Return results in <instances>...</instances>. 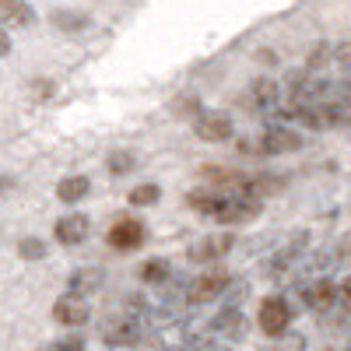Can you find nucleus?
Masks as SVG:
<instances>
[{
    "mask_svg": "<svg viewBox=\"0 0 351 351\" xmlns=\"http://www.w3.org/2000/svg\"><path fill=\"white\" fill-rule=\"evenodd\" d=\"M186 204L211 218L218 225H250L260 218L263 211V200L260 197H250V193H225V190H211V186H200V190H190L186 193Z\"/></svg>",
    "mask_w": 351,
    "mask_h": 351,
    "instance_id": "obj_1",
    "label": "nucleus"
},
{
    "mask_svg": "<svg viewBox=\"0 0 351 351\" xmlns=\"http://www.w3.org/2000/svg\"><path fill=\"white\" fill-rule=\"evenodd\" d=\"M144 319H148V306H144L137 295H127L102 319L99 334H102V341L109 348H134L144 337Z\"/></svg>",
    "mask_w": 351,
    "mask_h": 351,
    "instance_id": "obj_2",
    "label": "nucleus"
},
{
    "mask_svg": "<svg viewBox=\"0 0 351 351\" xmlns=\"http://www.w3.org/2000/svg\"><path fill=\"white\" fill-rule=\"evenodd\" d=\"M299 148H302V137L295 130L281 127V123H271L256 141L253 137H243L239 141V152L243 155H291V152H299Z\"/></svg>",
    "mask_w": 351,
    "mask_h": 351,
    "instance_id": "obj_3",
    "label": "nucleus"
},
{
    "mask_svg": "<svg viewBox=\"0 0 351 351\" xmlns=\"http://www.w3.org/2000/svg\"><path fill=\"white\" fill-rule=\"evenodd\" d=\"M256 324L267 337H281L291 324V306L285 295H267L260 302V313H256Z\"/></svg>",
    "mask_w": 351,
    "mask_h": 351,
    "instance_id": "obj_4",
    "label": "nucleus"
},
{
    "mask_svg": "<svg viewBox=\"0 0 351 351\" xmlns=\"http://www.w3.org/2000/svg\"><path fill=\"white\" fill-rule=\"evenodd\" d=\"M232 285V278L225 271H208L193 281H186V302L190 306H204V302H215L218 295H225Z\"/></svg>",
    "mask_w": 351,
    "mask_h": 351,
    "instance_id": "obj_5",
    "label": "nucleus"
},
{
    "mask_svg": "<svg viewBox=\"0 0 351 351\" xmlns=\"http://www.w3.org/2000/svg\"><path fill=\"white\" fill-rule=\"evenodd\" d=\"M243 106L260 112V116H271L278 106H281V88L271 81V77H260L246 88V95H243Z\"/></svg>",
    "mask_w": 351,
    "mask_h": 351,
    "instance_id": "obj_6",
    "label": "nucleus"
},
{
    "mask_svg": "<svg viewBox=\"0 0 351 351\" xmlns=\"http://www.w3.org/2000/svg\"><path fill=\"white\" fill-rule=\"evenodd\" d=\"M306 246H309V232H295V236H288V243L267 260V274L271 278H281V274H288L295 263L302 260V253H306Z\"/></svg>",
    "mask_w": 351,
    "mask_h": 351,
    "instance_id": "obj_7",
    "label": "nucleus"
},
{
    "mask_svg": "<svg viewBox=\"0 0 351 351\" xmlns=\"http://www.w3.org/2000/svg\"><path fill=\"white\" fill-rule=\"evenodd\" d=\"M232 246H236V236H232V232H215V236L197 239V243L186 250V260H193V263H215V260L228 256Z\"/></svg>",
    "mask_w": 351,
    "mask_h": 351,
    "instance_id": "obj_8",
    "label": "nucleus"
},
{
    "mask_svg": "<svg viewBox=\"0 0 351 351\" xmlns=\"http://www.w3.org/2000/svg\"><path fill=\"white\" fill-rule=\"evenodd\" d=\"M334 299H337V285L330 278H316V281H309L302 288V306L309 313H330Z\"/></svg>",
    "mask_w": 351,
    "mask_h": 351,
    "instance_id": "obj_9",
    "label": "nucleus"
},
{
    "mask_svg": "<svg viewBox=\"0 0 351 351\" xmlns=\"http://www.w3.org/2000/svg\"><path fill=\"white\" fill-rule=\"evenodd\" d=\"M193 130H197L200 141H228L232 134H236L232 116H225V112H197Z\"/></svg>",
    "mask_w": 351,
    "mask_h": 351,
    "instance_id": "obj_10",
    "label": "nucleus"
},
{
    "mask_svg": "<svg viewBox=\"0 0 351 351\" xmlns=\"http://www.w3.org/2000/svg\"><path fill=\"white\" fill-rule=\"evenodd\" d=\"M53 316H56V324H64V327H81V324H88L92 309H88L84 295H74V291H67V295L56 299Z\"/></svg>",
    "mask_w": 351,
    "mask_h": 351,
    "instance_id": "obj_11",
    "label": "nucleus"
},
{
    "mask_svg": "<svg viewBox=\"0 0 351 351\" xmlns=\"http://www.w3.org/2000/svg\"><path fill=\"white\" fill-rule=\"evenodd\" d=\"M144 243V225L137 218H120L109 228V246L112 250H137Z\"/></svg>",
    "mask_w": 351,
    "mask_h": 351,
    "instance_id": "obj_12",
    "label": "nucleus"
},
{
    "mask_svg": "<svg viewBox=\"0 0 351 351\" xmlns=\"http://www.w3.org/2000/svg\"><path fill=\"white\" fill-rule=\"evenodd\" d=\"M211 334L221 337V341H239V337L246 334V316H243L236 306L221 309V313L211 319Z\"/></svg>",
    "mask_w": 351,
    "mask_h": 351,
    "instance_id": "obj_13",
    "label": "nucleus"
},
{
    "mask_svg": "<svg viewBox=\"0 0 351 351\" xmlns=\"http://www.w3.org/2000/svg\"><path fill=\"white\" fill-rule=\"evenodd\" d=\"M53 232H56V239H60L64 246H77V243L88 239V218L84 215H64Z\"/></svg>",
    "mask_w": 351,
    "mask_h": 351,
    "instance_id": "obj_14",
    "label": "nucleus"
},
{
    "mask_svg": "<svg viewBox=\"0 0 351 351\" xmlns=\"http://www.w3.org/2000/svg\"><path fill=\"white\" fill-rule=\"evenodd\" d=\"M32 21H36V14L25 0H0V28H25Z\"/></svg>",
    "mask_w": 351,
    "mask_h": 351,
    "instance_id": "obj_15",
    "label": "nucleus"
},
{
    "mask_svg": "<svg viewBox=\"0 0 351 351\" xmlns=\"http://www.w3.org/2000/svg\"><path fill=\"white\" fill-rule=\"evenodd\" d=\"M102 281H106V274H102L99 267H81V271L71 274L67 291H74V295H92V291L102 288Z\"/></svg>",
    "mask_w": 351,
    "mask_h": 351,
    "instance_id": "obj_16",
    "label": "nucleus"
},
{
    "mask_svg": "<svg viewBox=\"0 0 351 351\" xmlns=\"http://www.w3.org/2000/svg\"><path fill=\"white\" fill-rule=\"evenodd\" d=\"M88 190H92V183H88L84 176H67V180L56 183V197H60L64 204H77V200H84Z\"/></svg>",
    "mask_w": 351,
    "mask_h": 351,
    "instance_id": "obj_17",
    "label": "nucleus"
},
{
    "mask_svg": "<svg viewBox=\"0 0 351 351\" xmlns=\"http://www.w3.org/2000/svg\"><path fill=\"white\" fill-rule=\"evenodd\" d=\"M49 21H53V28H60V32H84V28L92 25V18L84 11H53Z\"/></svg>",
    "mask_w": 351,
    "mask_h": 351,
    "instance_id": "obj_18",
    "label": "nucleus"
},
{
    "mask_svg": "<svg viewBox=\"0 0 351 351\" xmlns=\"http://www.w3.org/2000/svg\"><path fill=\"white\" fill-rule=\"evenodd\" d=\"M330 64H334V46H330V43L313 46V49H309V56H306V67H309V71H316V74H324Z\"/></svg>",
    "mask_w": 351,
    "mask_h": 351,
    "instance_id": "obj_19",
    "label": "nucleus"
},
{
    "mask_svg": "<svg viewBox=\"0 0 351 351\" xmlns=\"http://www.w3.org/2000/svg\"><path fill=\"white\" fill-rule=\"evenodd\" d=\"M169 278H172V267H169L165 260H148L141 267V281L144 285H165Z\"/></svg>",
    "mask_w": 351,
    "mask_h": 351,
    "instance_id": "obj_20",
    "label": "nucleus"
},
{
    "mask_svg": "<svg viewBox=\"0 0 351 351\" xmlns=\"http://www.w3.org/2000/svg\"><path fill=\"white\" fill-rule=\"evenodd\" d=\"M158 197H162V190L155 183H144V186L130 190V204H134V208H152V204H158Z\"/></svg>",
    "mask_w": 351,
    "mask_h": 351,
    "instance_id": "obj_21",
    "label": "nucleus"
},
{
    "mask_svg": "<svg viewBox=\"0 0 351 351\" xmlns=\"http://www.w3.org/2000/svg\"><path fill=\"white\" fill-rule=\"evenodd\" d=\"M106 165H109V172H112V176H127V172H134L137 158H134L130 152H112V155L106 158Z\"/></svg>",
    "mask_w": 351,
    "mask_h": 351,
    "instance_id": "obj_22",
    "label": "nucleus"
},
{
    "mask_svg": "<svg viewBox=\"0 0 351 351\" xmlns=\"http://www.w3.org/2000/svg\"><path fill=\"white\" fill-rule=\"evenodd\" d=\"M334 309H337V319L351 316V274L337 285V299H334Z\"/></svg>",
    "mask_w": 351,
    "mask_h": 351,
    "instance_id": "obj_23",
    "label": "nucleus"
},
{
    "mask_svg": "<svg viewBox=\"0 0 351 351\" xmlns=\"http://www.w3.org/2000/svg\"><path fill=\"white\" fill-rule=\"evenodd\" d=\"M334 67H337V74H341V77H348V81H351V43L334 46Z\"/></svg>",
    "mask_w": 351,
    "mask_h": 351,
    "instance_id": "obj_24",
    "label": "nucleus"
},
{
    "mask_svg": "<svg viewBox=\"0 0 351 351\" xmlns=\"http://www.w3.org/2000/svg\"><path fill=\"white\" fill-rule=\"evenodd\" d=\"M18 256H25V260H43V256H46L43 239H21V243H18Z\"/></svg>",
    "mask_w": 351,
    "mask_h": 351,
    "instance_id": "obj_25",
    "label": "nucleus"
},
{
    "mask_svg": "<svg viewBox=\"0 0 351 351\" xmlns=\"http://www.w3.org/2000/svg\"><path fill=\"white\" fill-rule=\"evenodd\" d=\"M334 263H344V267H351V232H344V236L337 239V246H334Z\"/></svg>",
    "mask_w": 351,
    "mask_h": 351,
    "instance_id": "obj_26",
    "label": "nucleus"
},
{
    "mask_svg": "<svg viewBox=\"0 0 351 351\" xmlns=\"http://www.w3.org/2000/svg\"><path fill=\"white\" fill-rule=\"evenodd\" d=\"M49 351H84V341L74 334V337H64V341H56L49 344Z\"/></svg>",
    "mask_w": 351,
    "mask_h": 351,
    "instance_id": "obj_27",
    "label": "nucleus"
},
{
    "mask_svg": "<svg viewBox=\"0 0 351 351\" xmlns=\"http://www.w3.org/2000/svg\"><path fill=\"white\" fill-rule=\"evenodd\" d=\"M169 351H204V341H186V344H176Z\"/></svg>",
    "mask_w": 351,
    "mask_h": 351,
    "instance_id": "obj_28",
    "label": "nucleus"
},
{
    "mask_svg": "<svg viewBox=\"0 0 351 351\" xmlns=\"http://www.w3.org/2000/svg\"><path fill=\"white\" fill-rule=\"evenodd\" d=\"M204 351H232L225 341H204Z\"/></svg>",
    "mask_w": 351,
    "mask_h": 351,
    "instance_id": "obj_29",
    "label": "nucleus"
},
{
    "mask_svg": "<svg viewBox=\"0 0 351 351\" xmlns=\"http://www.w3.org/2000/svg\"><path fill=\"white\" fill-rule=\"evenodd\" d=\"M11 53V39H8V32L0 28V56H8Z\"/></svg>",
    "mask_w": 351,
    "mask_h": 351,
    "instance_id": "obj_30",
    "label": "nucleus"
},
{
    "mask_svg": "<svg viewBox=\"0 0 351 351\" xmlns=\"http://www.w3.org/2000/svg\"><path fill=\"white\" fill-rule=\"evenodd\" d=\"M8 186H11V180H0V193H4Z\"/></svg>",
    "mask_w": 351,
    "mask_h": 351,
    "instance_id": "obj_31",
    "label": "nucleus"
},
{
    "mask_svg": "<svg viewBox=\"0 0 351 351\" xmlns=\"http://www.w3.org/2000/svg\"><path fill=\"white\" fill-rule=\"evenodd\" d=\"M344 351H351V341H348V348H344Z\"/></svg>",
    "mask_w": 351,
    "mask_h": 351,
    "instance_id": "obj_32",
    "label": "nucleus"
}]
</instances>
